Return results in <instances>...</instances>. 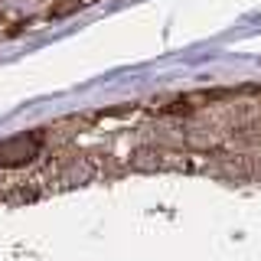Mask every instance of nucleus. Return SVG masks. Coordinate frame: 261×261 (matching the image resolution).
Returning a JSON list of instances; mask_svg holds the SVG:
<instances>
[{
	"label": "nucleus",
	"instance_id": "1",
	"mask_svg": "<svg viewBox=\"0 0 261 261\" xmlns=\"http://www.w3.org/2000/svg\"><path fill=\"white\" fill-rule=\"evenodd\" d=\"M46 144V130H23V134L16 137H7V141H0V167L4 170H16V167H27L39 157V150H43Z\"/></svg>",
	"mask_w": 261,
	"mask_h": 261
},
{
	"label": "nucleus",
	"instance_id": "2",
	"mask_svg": "<svg viewBox=\"0 0 261 261\" xmlns=\"http://www.w3.org/2000/svg\"><path fill=\"white\" fill-rule=\"evenodd\" d=\"M130 167L144 170V173H150V170H190V160H186L183 153L157 150V147H141V150H134V157H130Z\"/></svg>",
	"mask_w": 261,
	"mask_h": 261
},
{
	"label": "nucleus",
	"instance_id": "3",
	"mask_svg": "<svg viewBox=\"0 0 261 261\" xmlns=\"http://www.w3.org/2000/svg\"><path fill=\"white\" fill-rule=\"evenodd\" d=\"M82 4H85V0H62V4H56L53 10H49V16H53V20H62V16L75 13V10H79Z\"/></svg>",
	"mask_w": 261,
	"mask_h": 261
}]
</instances>
